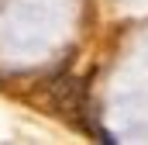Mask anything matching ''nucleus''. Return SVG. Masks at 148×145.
<instances>
[{
  "label": "nucleus",
  "mask_w": 148,
  "mask_h": 145,
  "mask_svg": "<svg viewBox=\"0 0 148 145\" xmlns=\"http://www.w3.org/2000/svg\"><path fill=\"white\" fill-rule=\"evenodd\" d=\"M52 104H55V110H59V114H66L69 121L86 124V121H83V114L90 110V104H86V86H83L79 79L66 76V79L52 83Z\"/></svg>",
  "instance_id": "obj_1"
}]
</instances>
